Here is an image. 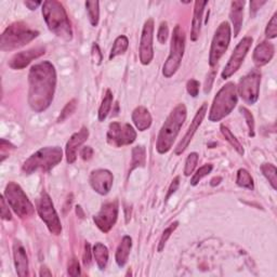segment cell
Returning <instances> with one entry per match:
<instances>
[{
  "instance_id": "obj_38",
  "label": "cell",
  "mask_w": 277,
  "mask_h": 277,
  "mask_svg": "<svg viewBox=\"0 0 277 277\" xmlns=\"http://www.w3.org/2000/svg\"><path fill=\"white\" fill-rule=\"evenodd\" d=\"M239 111L242 112V114L244 115L245 119H246V124L248 126V130H249V137L254 138L255 137V118L251 114L250 111L247 110L246 108H242L239 109Z\"/></svg>"
},
{
  "instance_id": "obj_33",
  "label": "cell",
  "mask_w": 277,
  "mask_h": 277,
  "mask_svg": "<svg viewBox=\"0 0 277 277\" xmlns=\"http://www.w3.org/2000/svg\"><path fill=\"white\" fill-rule=\"evenodd\" d=\"M261 171L263 173L264 177H266L270 184L272 185L273 190H276L277 188V170L276 167L273 165V163H263L261 166Z\"/></svg>"
},
{
  "instance_id": "obj_3",
  "label": "cell",
  "mask_w": 277,
  "mask_h": 277,
  "mask_svg": "<svg viewBox=\"0 0 277 277\" xmlns=\"http://www.w3.org/2000/svg\"><path fill=\"white\" fill-rule=\"evenodd\" d=\"M186 108L183 103L175 106L170 113L157 137L156 149L159 154H166L171 149L179 132L186 119Z\"/></svg>"
},
{
  "instance_id": "obj_6",
  "label": "cell",
  "mask_w": 277,
  "mask_h": 277,
  "mask_svg": "<svg viewBox=\"0 0 277 277\" xmlns=\"http://www.w3.org/2000/svg\"><path fill=\"white\" fill-rule=\"evenodd\" d=\"M238 97L234 83H228L219 90L217 96L213 99L212 105L209 111V121L217 123L229 116L232 111L235 109Z\"/></svg>"
},
{
  "instance_id": "obj_44",
  "label": "cell",
  "mask_w": 277,
  "mask_h": 277,
  "mask_svg": "<svg viewBox=\"0 0 277 277\" xmlns=\"http://www.w3.org/2000/svg\"><path fill=\"white\" fill-rule=\"evenodd\" d=\"M0 203H1V219L10 221L12 217H11V212L9 210V204L7 205V203H5V199L3 196H1V200H0Z\"/></svg>"
},
{
  "instance_id": "obj_24",
  "label": "cell",
  "mask_w": 277,
  "mask_h": 277,
  "mask_svg": "<svg viewBox=\"0 0 277 277\" xmlns=\"http://www.w3.org/2000/svg\"><path fill=\"white\" fill-rule=\"evenodd\" d=\"M244 5L245 1H233L231 3L230 17L233 24V28H234V37H237L242 29L244 20Z\"/></svg>"
},
{
  "instance_id": "obj_43",
  "label": "cell",
  "mask_w": 277,
  "mask_h": 277,
  "mask_svg": "<svg viewBox=\"0 0 277 277\" xmlns=\"http://www.w3.org/2000/svg\"><path fill=\"white\" fill-rule=\"evenodd\" d=\"M216 75H217L216 71H211L209 74L207 75V78H206V81H205V87H204L205 93H209L211 91L212 84H213V81H215Z\"/></svg>"
},
{
  "instance_id": "obj_4",
  "label": "cell",
  "mask_w": 277,
  "mask_h": 277,
  "mask_svg": "<svg viewBox=\"0 0 277 277\" xmlns=\"http://www.w3.org/2000/svg\"><path fill=\"white\" fill-rule=\"evenodd\" d=\"M63 152L60 146H47L37 150L28 159L24 161L22 170L24 173L31 174L37 171L47 172L62 161Z\"/></svg>"
},
{
  "instance_id": "obj_46",
  "label": "cell",
  "mask_w": 277,
  "mask_h": 277,
  "mask_svg": "<svg viewBox=\"0 0 277 277\" xmlns=\"http://www.w3.org/2000/svg\"><path fill=\"white\" fill-rule=\"evenodd\" d=\"M179 185H180V177L174 178V179H173V181L171 182V184H170V186H169V190H168L167 196H166V200H168V199H169V197L171 196L172 194H174L175 192H177Z\"/></svg>"
},
{
  "instance_id": "obj_13",
  "label": "cell",
  "mask_w": 277,
  "mask_h": 277,
  "mask_svg": "<svg viewBox=\"0 0 277 277\" xmlns=\"http://www.w3.org/2000/svg\"><path fill=\"white\" fill-rule=\"evenodd\" d=\"M251 45H253V38L249 36L244 37V38L238 42V45L236 46L234 52H233L231 55L228 64L225 65V67L223 68V71L221 73V77L223 79L230 78L238 71L239 68H241Z\"/></svg>"
},
{
  "instance_id": "obj_41",
  "label": "cell",
  "mask_w": 277,
  "mask_h": 277,
  "mask_svg": "<svg viewBox=\"0 0 277 277\" xmlns=\"http://www.w3.org/2000/svg\"><path fill=\"white\" fill-rule=\"evenodd\" d=\"M199 88H200V84H199V81H197L196 79H191L187 81L186 90L191 97L196 98L198 96Z\"/></svg>"
},
{
  "instance_id": "obj_34",
  "label": "cell",
  "mask_w": 277,
  "mask_h": 277,
  "mask_svg": "<svg viewBox=\"0 0 277 277\" xmlns=\"http://www.w3.org/2000/svg\"><path fill=\"white\" fill-rule=\"evenodd\" d=\"M212 169H213V166L211 165V163H206V165L204 166H201L196 172L194 173L193 175V178L191 180V184L193 186H196L198 183H199V181L205 178L206 175L209 174L211 171H212Z\"/></svg>"
},
{
  "instance_id": "obj_1",
  "label": "cell",
  "mask_w": 277,
  "mask_h": 277,
  "mask_svg": "<svg viewBox=\"0 0 277 277\" xmlns=\"http://www.w3.org/2000/svg\"><path fill=\"white\" fill-rule=\"evenodd\" d=\"M28 104L36 113L46 111L51 105L55 87L56 72L51 62L43 61L31 66L28 74Z\"/></svg>"
},
{
  "instance_id": "obj_25",
  "label": "cell",
  "mask_w": 277,
  "mask_h": 277,
  "mask_svg": "<svg viewBox=\"0 0 277 277\" xmlns=\"http://www.w3.org/2000/svg\"><path fill=\"white\" fill-rule=\"evenodd\" d=\"M132 248V239L130 236L126 235L123 237L121 244L117 247L116 250V263L119 268H124L126 266V263L128 262L129 255Z\"/></svg>"
},
{
  "instance_id": "obj_10",
  "label": "cell",
  "mask_w": 277,
  "mask_h": 277,
  "mask_svg": "<svg viewBox=\"0 0 277 277\" xmlns=\"http://www.w3.org/2000/svg\"><path fill=\"white\" fill-rule=\"evenodd\" d=\"M232 37L231 26L229 22H222L219 25L217 28L215 36L212 38L211 47H210V53H209V65L216 66L220 59L222 58L230 46Z\"/></svg>"
},
{
  "instance_id": "obj_11",
  "label": "cell",
  "mask_w": 277,
  "mask_h": 277,
  "mask_svg": "<svg viewBox=\"0 0 277 277\" xmlns=\"http://www.w3.org/2000/svg\"><path fill=\"white\" fill-rule=\"evenodd\" d=\"M261 85V73L258 69H253L246 76H244L236 87L238 96L247 104H255L259 99Z\"/></svg>"
},
{
  "instance_id": "obj_32",
  "label": "cell",
  "mask_w": 277,
  "mask_h": 277,
  "mask_svg": "<svg viewBox=\"0 0 277 277\" xmlns=\"http://www.w3.org/2000/svg\"><path fill=\"white\" fill-rule=\"evenodd\" d=\"M220 129H221V132H222L223 137L225 138V140L228 141L231 144V145L235 148V150L239 155L243 156L245 154V149L241 144V142L237 140V138L234 135H233L231 130L228 127H225L224 125H221V128H220Z\"/></svg>"
},
{
  "instance_id": "obj_8",
  "label": "cell",
  "mask_w": 277,
  "mask_h": 277,
  "mask_svg": "<svg viewBox=\"0 0 277 277\" xmlns=\"http://www.w3.org/2000/svg\"><path fill=\"white\" fill-rule=\"evenodd\" d=\"M4 196L12 210L21 219H26L34 215L35 208L33 204L30 203L22 187L15 182H9L8 185L5 186Z\"/></svg>"
},
{
  "instance_id": "obj_49",
  "label": "cell",
  "mask_w": 277,
  "mask_h": 277,
  "mask_svg": "<svg viewBox=\"0 0 277 277\" xmlns=\"http://www.w3.org/2000/svg\"><path fill=\"white\" fill-rule=\"evenodd\" d=\"M80 155L84 160H90L93 156V149L91 148V146H85L81 149Z\"/></svg>"
},
{
  "instance_id": "obj_28",
  "label": "cell",
  "mask_w": 277,
  "mask_h": 277,
  "mask_svg": "<svg viewBox=\"0 0 277 277\" xmlns=\"http://www.w3.org/2000/svg\"><path fill=\"white\" fill-rule=\"evenodd\" d=\"M128 47H129V40L127 37L124 35L118 36L114 41V45L112 47L111 53H110V60H113L115 59L116 56L124 54L126 51H127Z\"/></svg>"
},
{
  "instance_id": "obj_39",
  "label": "cell",
  "mask_w": 277,
  "mask_h": 277,
  "mask_svg": "<svg viewBox=\"0 0 277 277\" xmlns=\"http://www.w3.org/2000/svg\"><path fill=\"white\" fill-rule=\"evenodd\" d=\"M266 35L269 39H274L277 36V13H274V15L271 18L268 26L266 28Z\"/></svg>"
},
{
  "instance_id": "obj_35",
  "label": "cell",
  "mask_w": 277,
  "mask_h": 277,
  "mask_svg": "<svg viewBox=\"0 0 277 277\" xmlns=\"http://www.w3.org/2000/svg\"><path fill=\"white\" fill-rule=\"evenodd\" d=\"M178 225H179V222H173V223L170 224L165 231H163L162 235H161V237H160L159 244H158V248H157V250H158V253H161V251L163 250V248H165L166 243L168 242V239L170 238V236H171L172 233H173L175 230H177Z\"/></svg>"
},
{
  "instance_id": "obj_27",
  "label": "cell",
  "mask_w": 277,
  "mask_h": 277,
  "mask_svg": "<svg viewBox=\"0 0 277 277\" xmlns=\"http://www.w3.org/2000/svg\"><path fill=\"white\" fill-rule=\"evenodd\" d=\"M146 160V150L145 147L140 145L136 146L132 149V157H131V163H130V169L129 173L134 171V170L138 167H143L145 165Z\"/></svg>"
},
{
  "instance_id": "obj_9",
  "label": "cell",
  "mask_w": 277,
  "mask_h": 277,
  "mask_svg": "<svg viewBox=\"0 0 277 277\" xmlns=\"http://www.w3.org/2000/svg\"><path fill=\"white\" fill-rule=\"evenodd\" d=\"M37 211L43 222L46 223L48 230L53 235H60L62 232V224L60 218L56 213L51 198L46 192H42L36 200Z\"/></svg>"
},
{
  "instance_id": "obj_21",
  "label": "cell",
  "mask_w": 277,
  "mask_h": 277,
  "mask_svg": "<svg viewBox=\"0 0 277 277\" xmlns=\"http://www.w3.org/2000/svg\"><path fill=\"white\" fill-rule=\"evenodd\" d=\"M13 258L17 275L21 277L28 276L27 255L20 242H14L13 244Z\"/></svg>"
},
{
  "instance_id": "obj_29",
  "label": "cell",
  "mask_w": 277,
  "mask_h": 277,
  "mask_svg": "<svg viewBox=\"0 0 277 277\" xmlns=\"http://www.w3.org/2000/svg\"><path fill=\"white\" fill-rule=\"evenodd\" d=\"M113 93L112 91L109 89L106 90V93L104 96V99L102 101V103H101V106L99 109V121L100 122H104L106 117L110 114L111 109H112V104H113Z\"/></svg>"
},
{
  "instance_id": "obj_47",
  "label": "cell",
  "mask_w": 277,
  "mask_h": 277,
  "mask_svg": "<svg viewBox=\"0 0 277 277\" xmlns=\"http://www.w3.org/2000/svg\"><path fill=\"white\" fill-rule=\"evenodd\" d=\"M91 254H92V251H91L90 244L89 243H86V245H85V251H84V257H83L84 264H85L86 267L89 266V264L91 263Z\"/></svg>"
},
{
  "instance_id": "obj_14",
  "label": "cell",
  "mask_w": 277,
  "mask_h": 277,
  "mask_svg": "<svg viewBox=\"0 0 277 277\" xmlns=\"http://www.w3.org/2000/svg\"><path fill=\"white\" fill-rule=\"evenodd\" d=\"M118 218V201H109L105 203L98 215L93 217V221L103 233H109L115 225Z\"/></svg>"
},
{
  "instance_id": "obj_48",
  "label": "cell",
  "mask_w": 277,
  "mask_h": 277,
  "mask_svg": "<svg viewBox=\"0 0 277 277\" xmlns=\"http://www.w3.org/2000/svg\"><path fill=\"white\" fill-rule=\"evenodd\" d=\"M15 147L12 145V144L8 141H5L4 138L1 140V145H0V149H1V161L4 160V156H5V150H8L10 153V149H14Z\"/></svg>"
},
{
  "instance_id": "obj_51",
  "label": "cell",
  "mask_w": 277,
  "mask_h": 277,
  "mask_svg": "<svg viewBox=\"0 0 277 277\" xmlns=\"http://www.w3.org/2000/svg\"><path fill=\"white\" fill-rule=\"evenodd\" d=\"M24 4L26 5L29 10H36L39 7V5H42V2H40V1L35 2V1H29V0H27V1H24Z\"/></svg>"
},
{
  "instance_id": "obj_2",
  "label": "cell",
  "mask_w": 277,
  "mask_h": 277,
  "mask_svg": "<svg viewBox=\"0 0 277 277\" xmlns=\"http://www.w3.org/2000/svg\"><path fill=\"white\" fill-rule=\"evenodd\" d=\"M41 11L48 28L55 36L64 41H71L73 39L72 23L61 2L56 0H48L42 2Z\"/></svg>"
},
{
  "instance_id": "obj_40",
  "label": "cell",
  "mask_w": 277,
  "mask_h": 277,
  "mask_svg": "<svg viewBox=\"0 0 277 277\" xmlns=\"http://www.w3.org/2000/svg\"><path fill=\"white\" fill-rule=\"evenodd\" d=\"M168 35H169V28H168V24L167 22H161L159 25L158 31H157V39L160 43H166L167 39H168Z\"/></svg>"
},
{
  "instance_id": "obj_22",
  "label": "cell",
  "mask_w": 277,
  "mask_h": 277,
  "mask_svg": "<svg viewBox=\"0 0 277 277\" xmlns=\"http://www.w3.org/2000/svg\"><path fill=\"white\" fill-rule=\"evenodd\" d=\"M207 1H196L194 7V14L192 20V28H191V40L196 41L199 38L201 23H203V14Z\"/></svg>"
},
{
  "instance_id": "obj_23",
  "label": "cell",
  "mask_w": 277,
  "mask_h": 277,
  "mask_svg": "<svg viewBox=\"0 0 277 277\" xmlns=\"http://www.w3.org/2000/svg\"><path fill=\"white\" fill-rule=\"evenodd\" d=\"M152 116L144 106H138L132 112V122L138 131H145L152 126Z\"/></svg>"
},
{
  "instance_id": "obj_42",
  "label": "cell",
  "mask_w": 277,
  "mask_h": 277,
  "mask_svg": "<svg viewBox=\"0 0 277 277\" xmlns=\"http://www.w3.org/2000/svg\"><path fill=\"white\" fill-rule=\"evenodd\" d=\"M68 274L71 276H78L81 274L79 262L77 261L76 258H72L68 262Z\"/></svg>"
},
{
  "instance_id": "obj_50",
  "label": "cell",
  "mask_w": 277,
  "mask_h": 277,
  "mask_svg": "<svg viewBox=\"0 0 277 277\" xmlns=\"http://www.w3.org/2000/svg\"><path fill=\"white\" fill-rule=\"evenodd\" d=\"M267 1H251L250 2V15L255 16L257 11L259 10L263 4H266Z\"/></svg>"
},
{
  "instance_id": "obj_45",
  "label": "cell",
  "mask_w": 277,
  "mask_h": 277,
  "mask_svg": "<svg viewBox=\"0 0 277 277\" xmlns=\"http://www.w3.org/2000/svg\"><path fill=\"white\" fill-rule=\"evenodd\" d=\"M92 58H93V61L96 62L97 64H101L103 61V54H102V52H101L99 45L96 42H94L92 46Z\"/></svg>"
},
{
  "instance_id": "obj_19",
  "label": "cell",
  "mask_w": 277,
  "mask_h": 277,
  "mask_svg": "<svg viewBox=\"0 0 277 277\" xmlns=\"http://www.w3.org/2000/svg\"><path fill=\"white\" fill-rule=\"evenodd\" d=\"M89 138V130L87 127H83L76 134H74L69 138L66 143L65 155L68 163H74L77 159V150Z\"/></svg>"
},
{
  "instance_id": "obj_37",
  "label": "cell",
  "mask_w": 277,
  "mask_h": 277,
  "mask_svg": "<svg viewBox=\"0 0 277 277\" xmlns=\"http://www.w3.org/2000/svg\"><path fill=\"white\" fill-rule=\"evenodd\" d=\"M76 106H77V100L76 99H73L72 101H69V102L64 106V109L62 110L61 114L58 118V123H62L64 122L67 117L71 116L73 113L76 110Z\"/></svg>"
},
{
  "instance_id": "obj_26",
  "label": "cell",
  "mask_w": 277,
  "mask_h": 277,
  "mask_svg": "<svg viewBox=\"0 0 277 277\" xmlns=\"http://www.w3.org/2000/svg\"><path fill=\"white\" fill-rule=\"evenodd\" d=\"M92 254L100 270H104L109 262V249L102 243H97L92 249Z\"/></svg>"
},
{
  "instance_id": "obj_7",
  "label": "cell",
  "mask_w": 277,
  "mask_h": 277,
  "mask_svg": "<svg viewBox=\"0 0 277 277\" xmlns=\"http://www.w3.org/2000/svg\"><path fill=\"white\" fill-rule=\"evenodd\" d=\"M185 50V34L180 25H177L173 29L170 45V53L167 61L162 67V74L166 78L172 77L180 68L182 59Z\"/></svg>"
},
{
  "instance_id": "obj_12",
  "label": "cell",
  "mask_w": 277,
  "mask_h": 277,
  "mask_svg": "<svg viewBox=\"0 0 277 277\" xmlns=\"http://www.w3.org/2000/svg\"><path fill=\"white\" fill-rule=\"evenodd\" d=\"M137 138V132L129 124L113 122L110 124L108 131V142L112 146L122 147L130 145Z\"/></svg>"
},
{
  "instance_id": "obj_31",
  "label": "cell",
  "mask_w": 277,
  "mask_h": 277,
  "mask_svg": "<svg viewBox=\"0 0 277 277\" xmlns=\"http://www.w3.org/2000/svg\"><path fill=\"white\" fill-rule=\"evenodd\" d=\"M236 184L241 187L248 188V190H251V191L255 188L254 179L246 169H239L237 171Z\"/></svg>"
},
{
  "instance_id": "obj_16",
  "label": "cell",
  "mask_w": 277,
  "mask_h": 277,
  "mask_svg": "<svg viewBox=\"0 0 277 277\" xmlns=\"http://www.w3.org/2000/svg\"><path fill=\"white\" fill-rule=\"evenodd\" d=\"M114 175L108 169L93 170L89 177L91 187L100 195H108L113 186Z\"/></svg>"
},
{
  "instance_id": "obj_30",
  "label": "cell",
  "mask_w": 277,
  "mask_h": 277,
  "mask_svg": "<svg viewBox=\"0 0 277 277\" xmlns=\"http://www.w3.org/2000/svg\"><path fill=\"white\" fill-rule=\"evenodd\" d=\"M85 4L91 25L94 27L98 26L100 21V3L98 1H87Z\"/></svg>"
},
{
  "instance_id": "obj_18",
  "label": "cell",
  "mask_w": 277,
  "mask_h": 277,
  "mask_svg": "<svg viewBox=\"0 0 277 277\" xmlns=\"http://www.w3.org/2000/svg\"><path fill=\"white\" fill-rule=\"evenodd\" d=\"M46 53V49L43 47H37L22 51L14 54L9 61V66L12 69H23L26 67L30 62L40 58L41 55Z\"/></svg>"
},
{
  "instance_id": "obj_53",
  "label": "cell",
  "mask_w": 277,
  "mask_h": 277,
  "mask_svg": "<svg viewBox=\"0 0 277 277\" xmlns=\"http://www.w3.org/2000/svg\"><path fill=\"white\" fill-rule=\"evenodd\" d=\"M222 181V178L221 177H216V178H213L211 181H210V185L211 186H217L220 184V182Z\"/></svg>"
},
{
  "instance_id": "obj_52",
  "label": "cell",
  "mask_w": 277,
  "mask_h": 277,
  "mask_svg": "<svg viewBox=\"0 0 277 277\" xmlns=\"http://www.w3.org/2000/svg\"><path fill=\"white\" fill-rule=\"evenodd\" d=\"M39 275L40 276H52V273L50 272L49 269L47 267H41Z\"/></svg>"
},
{
  "instance_id": "obj_5",
  "label": "cell",
  "mask_w": 277,
  "mask_h": 277,
  "mask_svg": "<svg viewBox=\"0 0 277 277\" xmlns=\"http://www.w3.org/2000/svg\"><path fill=\"white\" fill-rule=\"evenodd\" d=\"M39 35V31L31 29L23 22L10 24L4 29L0 38V49L1 51H12L33 41Z\"/></svg>"
},
{
  "instance_id": "obj_15",
  "label": "cell",
  "mask_w": 277,
  "mask_h": 277,
  "mask_svg": "<svg viewBox=\"0 0 277 277\" xmlns=\"http://www.w3.org/2000/svg\"><path fill=\"white\" fill-rule=\"evenodd\" d=\"M154 38V20L148 18L144 23L140 40V61L143 65H148L154 58L153 49Z\"/></svg>"
},
{
  "instance_id": "obj_36",
  "label": "cell",
  "mask_w": 277,
  "mask_h": 277,
  "mask_svg": "<svg viewBox=\"0 0 277 277\" xmlns=\"http://www.w3.org/2000/svg\"><path fill=\"white\" fill-rule=\"evenodd\" d=\"M199 159V155L197 153H191L187 156L186 161H185V167H184V175L186 177H190V175L194 172L195 168Z\"/></svg>"
},
{
  "instance_id": "obj_17",
  "label": "cell",
  "mask_w": 277,
  "mask_h": 277,
  "mask_svg": "<svg viewBox=\"0 0 277 277\" xmlns=\"http://www.w3.org/2000/svg\"><path fill=\"white\" fill-rule=\"evenodd\" d=\"M207 110H208V104L207 103H204L203 105L200 106L196 114H195L193 121L190 125V127H188V129L186 131L185 136L183 137V138H182L181 142L178 144V146L175 147V149H174L175 155H181L187 148V146L190 145V143L192 141L194 135L196 134V131L199 128V126L201 125V123H203V121H204V118L207 114Z\"/></svg>"
},
{
  "instance_id": "obj_20",
  "label": "cell",
  "mask_w": 277,
  "mask_h": 277,
  "mask_svg": "<svg viewBox=\"0 0 277 277\" xmlns=\"http://www.w3.org/2000/svg\"><path fill=\"white\" fill-rule=\"evenodd\" d=\"M275 52V48L273 46V43H271L269 41H263L259 43L255 49L253 59L256 66L261 67L267 65L268 63L271 62V60L273 59Z\"/></svg>"
}]
</instances>
